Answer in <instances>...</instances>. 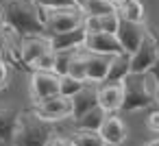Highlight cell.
<instances>
[{
	"label": "cell",
	"instance_id": "24",
	"mask_svg": "<svg viewBox=\"0 0 159 146\" xmlns=\"http://www.w3.org/2000/svg\"><path fill=\"white\" fill-rule=\"evenodd\" d=\"M33 68H35L37 72H52V70H55V52H52V50L44 52V55L33 63Z\"/></svg>",
	"mask_w": 159,
	"mask_h": 146
},
{
	"label": "cell",
	"instance_id": "18",
	"mask_svg": "<svg viewBox=\"0 0 159 146\" xmlns=\"http://www.w3.org/2000/svg\"><path fill=\"white\" fill-rule=\"evenodd\" d=\"M105 116H107V113L96 105L94 109H89V111H85L81 118H76V120H74V126H76V131H96V133H98V129H100Z\"/></svg>",
	"mask_w": 159,
	"mask_h": 146
},
{
	"label": "cell",
	"instance_id": "13",
	"mask_svg": "<svg viewBox=\"0 0 159 146\" xmlns=\"http://www.w3.org/2000/svg\"><path fill=\"white\" fill-rule=\"evenodd\" d=\"M98 135H100L105 146H120L126 139V126L118 116L107 113L102 124H100V129H98Z\"/></svg>",
	"mask_w": 159,
	"mask_h": 146
},
{
	"label": "cell",
	"instance_id": "29",
	"mask_svg": "<svg viewBox=\"0 0 159 146\" xmlns=\"http://www.w3.org/2000/svg\"><path fill=\"white\" fill-rule=\"evenodd\" d=\"M9 83V70H7V63L0 59V89H5Z\"/></svg>",
	"mask_w": 159,
	"mask_h": 146
},
{
	"label": "cell",
	"instance_id": "26",
	"mask_svg": "<svg viewBox=\"0 0 159 146\" xmlns=\"http://www.w3.org/2000/svg\"><path fill=\"white\" fill-rule=\"evenodd\" d=\"M148 74L155 79V92H152V94H155V103L159 105V59H157V63L148 70Z\"/></svg>",
	"mask_w": 159,
	"mask_h": 146
},
{
	"label": "cell",
	"instance_id": "22",
	"mask_svg": "<svg viewBox=\"0 0 159 146\" xmlns=\"http://www.w3.org/2000/svg\"><path fill=\"white\" fill-rule=\"evenodd\" d=\"M83 85H85V83H81V81H76V79L63 74V76H59V96H63V98H72L76 92H81Z\"/></svg>",
	"mask_w": 159,
	"mask_h": 146
},
{
	"label": "cell",
	"instance_id": "32",
	"mask_svg": "<svg viewBox=\"0 0 159 146\" xmlns=\"http://www.w3.org/2000/svg\"><path fill=\"white\" fill-rule=\"evenodd\" d=\"M146 146H159V137H155V139H150Z\"/></svg>",
	"mask_w": 159,
	"mask_h": 146
},
{
	"label": "cell",
	"instance_id": "27",
	"mask_svg": "<svg viewBox=\"0 0 159 146\" xmlns=\"http://www.w3.org/2000/svg\"><path fill=\"white\" fill-rule=\"evenodd\" d=\"M146 126H148L150 131L159 133V109H155V111L148 113V118H146Z\"/></svg>",
	"mask_w": 159,
	"mask_h": 146
},
{
	"label": "cell",
	"instance_id": "12",
	"mask_svg": "<svg viewBox=\"0 0 159 146\" xmlns=\"http://www.w3.org/2000/svg\"><path fill=\"white\" fill-rule=\"evenodd\" d=\"M85 37H87V33L83 31V26H76V29H72V31H66V33L48 35V44H50V50H52V52L79 50V48H83Z\"/></svg>",
	"mask_w": 159,
	"mask_h": 146
},
{
	"label": "cell",
	"instance_id": "11",
	"mask_svg": "<svg viewBox=\"0 0 159 146\" xmlns=\"http://www.w3.org/2000/svg\"><path fill=\"white\" fill-rule=\"evenodd\" d=\"M83 61H85V81L87 83H105L107 72H109V63L111 57L107 55H96V52H87L81 48Z\"/></svg>",
	"mask_w": 159,
	"mask_h": 146
},
{
	"label": "cell",
	"instance_id": "14",
	"mask_svg": "<svg viewBox=\"0 0 159 146\" xmlns=\"http://www.w3.org/2000/svg\"><path fill=\"white\" fill-rule=\"evenodd\" d=\"M96 103L105 113H113L122 107V85L120 83H102L96 87Z\"/></svg>",
	"mask_w": 159,
	"mask_h": 146
},
{
	"label": "cell",
	"instance_id": "7",
	"mask_svg": "<svg viewBox=\"0 0 159 146\" xmlns=\"http://www.w3.org/2000/svg\"><path fill=\"white\" fill-rule=\"evenodd\" d=\"M59 94V76L55 72H33L31 74V98L35 103L52 98Z\"/></svg>",
	"mask_w": 159,
	"mask_h": 146
},
{
	"label": "cell",
	"instance_id": "3",
	"mask_svg": "<svg viewBox=\"0 0 159 146\" xmlns=\"http://www.w3.org/2000/svg\"><path fill=\"white\" fill-rule=\"evenodd\" d=\"M122 111H139L155 103V94L148 89L144 74H129L122 83Z\"/></svg>",
	"mask_w": 159,
	"mask_h": 146
},
{
	"label": "cell",
	"instance_id": "5",
	"mask_svg": "<svg viewBox=\"0 0 159 146\" xmlns=\"http://www.w3.org/2000/svg\"><path fill=\"white\" fill-rule=\"evenodd\" d=\"M39 120L44 122H59V120H66V118H72V103L70 98H63V96H52V98H46V100H39L33 105L31 109Z\"/></svg>",
	"mask_w": 159,
	"mask_h": 146
},
{
	"label": "cell",
	"instance_id": "4",
	"mask_svg": "<svg viewBox=\"0 0 159 146\" xmlns=\"http://www.w3.org/2000/svg\"><path fill=\"white\" fill-rule=\"evenodd\" d=\"M44 13V31L48 35L66 33L83 24V11L72 5V7H59V9H42Z\"/></svg>",
	"mask_w": 159,
	"mask_h": 146
},
{
	"label": "cell",
	"instance_id": "25",
	"mask_svg": "<svg viewBox=\"0 0 159 146\" xmlns=\"http://www.w3.org/2000/svg\"><path fill=\"white\" fill-rule=\"evenodd\" d=\"M39 9H59V7H72L76 0H33Z\"/></svg>",
	"mask_w": 159,
	"mask_h": 146
},
{
	"label": "cell",
	"instance_id": "8",
	"mask_svg": "<svg viewBox=\"0 0 159 146\" xmlns=\"http://www.w3.org/2000/svg\"><path fill=\"white\" fill-rule=\"evenodd\" d=\"M144 35H146L144 24H133V22H126V20H120L118 31H116V39L122 46L124 55H129V57L137 50V46L142 44Z\"/></svg>",
	"mask_w": 159,
	"mask_h": 146
},
{
	"label": "cell",
	"instance_id": "16",
	"mask_svg": "<svg viewBox=\"0 0 159 146\" xmlns=\"http://www.w3.org/2000/svg\"><path fill=\"white\" fill-rule=\"evenodd\" d=\"M129 74H131L129 55H113L111 63H109V72H107L105 83H122Z\"/></svg>",
	"mask_w": 159,
	"mask_h": 146
},
{
	"label": "cell",
	"instance_id": "1",
	"mask_svg": "<svg viewBox=\"0 0 159 146\" xmlns=\"http://www.w3.org/2000/svg\"><path fill=\"white\" fill-rule=\"evenodd\" d=\"M2 22L18 37L29 35H46L44 31V13L33 0H2Z\"/></svg>",
	"mask_w": 159,
	"mask_h": 146
},
{
	"label": "cell",
	"instance_id": "23",
	"mask_svg": "<svg viewBox=\"0 0 159 146\" xmlns=\"http://www.w3.org/2000/svg\"><path fill=\"white\" fill-rule=\"evenodd\" d=\"M98 22H100V33L116 35V31H118V24H120V16H118V11H111V13L98 16Z\"/></svg>",
	"mask_w": 159,
	"mask_h": 146
},
{
	"label": "cell",
	"instance_id": "28",
	"mask_svg": "<svg viewBox=\"0 0 159 146\" xmlns=\"http://www.w3.org/2000/svg\"><path fill=\"white\" fill-rule=\"evenodd\" d=\"M46 146H72L70 144V137H63V135H50V139L46 142Z\"/></svg>",
	"mask_w": 159,
	"mask_h": 146
},
{
	"label": "cell",
	"instance_id": "9",
	"mask_svg": "<svg viewBox=\"0 0 159 146\" xmlns=\"http://www.w3.org/2000/svg\"><path fill=\"white\" fill-rule=\"evenodd\" d=\"M83 50L96 52V55H107V57L124 55V50H122V46L118 44L116 35H109V33H94V35H87L85 42H83Z\"/></svg>",
	"mask_w": 159,
	"mask_h": 146
},
{
	"label": "cell",
	"instance_id": "21",
	"mask_svg": "<svg viewBox=\"0 0 159 146\" xmlns=\"http://www.w3.org/2000/svg\"><path fill=\"white\" fill-rule=\"evenodd\" d=\"M68 76H72V79H76V81H81V83H87L85 81V61H83V55H81V48L72 55V59H70V63H68V72H66Z\"/></svg>",
	"mask_w": 159,
	"mask_h": 146
},
{
	"label": "cell",
	"instance_id": "15",
	"mask_svg": "<svg viewBox=\"0 0 159 146\" xmlns=\"http://www.w3.org/2000/svg\"><path fill=\"white\" fill-rule=\"evenodd\" d=\"M70 103H72V118L76 120V118H81L85 111H89V109H94L98 103H96V83H85L83 87H81V92H76L72 98H70Z\"/></svg>",
	"mask_w": 159,
	"mask_h": 146
},
{
	"label": "cell",
	"instance_id": "17",
	"mask_svg": "<svg viewBox=\"0 0 159 146\" xmlns=\"http://www.w3.org/2000/svg\"><path fill=\"white\" fill-rule=\"evenodd\" d=\"M18 113L13 107H0V142L11 144L13 131H16V122H18Z\"/></svg>",
	"mask_w": 159,
	"mask_h": 146
},
{
	"label": "cell",
	"instance_id": "31",
	"mask_svg": "<svg viewBox=\"0 0 159 146\" xmlns=\"http://www.w3.org/2000/svg\"><path fill=\"white\" fill-rule=\"evenodd\" d=\"M148 35H150V37H152V39L157 42V46H159V31H155V29H150V31H148Z\"/></svg>",
	"mask_w": 159,
	"mask_h": 146
},
{
	"label": "cell",
	"instance_id": "2",
	"mask_svg": "<svg viewBox=\"0 0 159 146\" xmlns=\"http://www.w3.org/2000/svg\"><path fill=\"white\" fill-rule=\"evenodd\" d=\"M52 133L55 131L50 122L39 120L33 111H20L11 144L13 146H46Z\"/></svg>",
	"mask_w": 159,
	"mask_h": 146
},
{
	"label": "cell",
	"instance_id": "6",
	"mask_svg": "<svg viewBox=\"0 0 159 146\" xmlns=\"http://www.w3.org/2000/svg\"><path fill=\"white\" fill-rule=\"evenodd\" d=\"M157 59H159V46H157V42H155V39L148 35V31H146L142 44H139L137 50L129 57L131 74H148V70L157 63Z\"/></svg>",
	"mask_w": 159,
	"mask_h": 146
},
{
	"label": "cell",
	"instance_id": "19",
	"mask_svg": "<svg viewBox=\"0 0 159 146\" xmlns=\"http://www.w3.org/2000/svg\"><path fill=\"white\" fill-rule=\"evenodd\" d=\"M120 20H126V22H133V24H144L146 16H144V5L139 0H126L122 7L116 9Z\"/></svg>",
	"mask_w": 159,
	"mask_h": 146
},
{
	"label": "cell",
	"instance_id": "30",
	"mask_svg": "<svg viewBox=\"0 0 159 146\" xmlns=\"http://www.w3.org/2000/svg\"><path fill=\"white\" fill-rule=\"evenodd\" d=\"M107 2H109V5H111L113 9H118V7H122V5L126 2V0H107Z\"/></svg>",
	"mask_w": 159,
	"mask_h": 146
},
{
	"label": "cell",
	"instance_id": "20",
	"mask_svg": "<svg viewBox=\"0 0 159 146\" xmlns=\"http://www.w3.org/2000/svg\"><path fill=\"white\" fill-rule=\"evenodd\" d=\"M70 144L72 146H105L96 131H74V135L70 137Z\"/></svg>",
	"mask_w": 159,
	"mask_h": 146
},
{
	"label": "cell",
	"instance_id": "10",
	"mask_svg": "<svg viewBox=\"0 0 159 146\" xmlns=\"http://www.w3.org/2000/svg\"><path fill=\"white\" fill-rule=\"evenodd\" d=\"M50 50L48 37L46 35H29V37H20V61L24 66H31Z\"/></svg>",
	"mask_w": 159,
	"mask_h": 146
}]
</instances>
